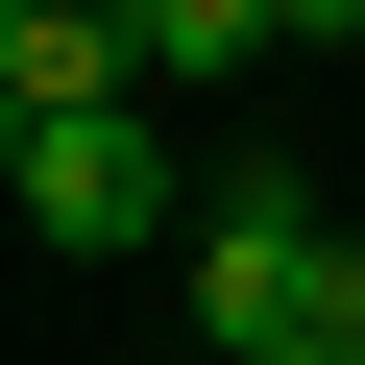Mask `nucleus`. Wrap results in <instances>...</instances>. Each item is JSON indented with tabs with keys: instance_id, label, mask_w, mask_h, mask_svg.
<instances>
[{
	"instance_id": "nucleus-6",
	"label": "nucleus",
	"mask_w": 365,
	"mask_h": 365,
	"mask_svg": "<svg viewBox=\"0 0 365 365\" xmlns=\"http://www.w3.org/2000/svg\"><path fill=\"white\" fill-rule=\"evenodd\" d=\"M268 365H341V341H268Z\"/></svg>"
},
{
	"instance_id": "nucleus-5",
	"label": "nucleus",
	"mask_w": 365,
	"mask_h": 365,
	"mask_svg": "<svg viewBox=\"0 0 365 365\" xmlns=\"http://www.w3.org/2000/svg\"><path fill=\"white\" fill-rule=\"evenodd\" d=\"M317 341H341V365H365V244H341V268H317Z\"/></svg>"
},
{
	"instance_id": "nucleus-4",
	"label": "nucleus",
	"mask_w": 365,
	"mask_h": 365,
	"mask_svg": "<svg viewBox=\"0 0 365 365\" xmlns=\"http://www.w3.org/2000/svg\"><path fill=\"white\" fill-rule=\"evenodd\" d=\"M146 25V98H195V73H244V49H292V0H122Z\"/></svg>"
},
{
	"instance_id": "nucleus-3",
	"label": "nucleus",
	"mask_w": 365,
	"mask_h": 365,
	"mask_svg": "<svg viewBox=\"0 0 365 365\" xmlns=\"http://www.w3.org/2000/svg\"><path fill=\"white\" fill-rule=\"evenodd\" d=\"M0 98L25 122H98V98H146V25L122 0H0Z\"/></svg>"
},
{
	"instance_id": "nucleus-2",
	"label": "nucleus",
	"mask_w": 365,
	"mask_h": 365,
	"mask_svg": "<svg viewBox=\"0 0 365 365\" xmlns=\"http://www.w3.org/2000/svg\"><path fill=\"white\" fill-rule=\"evenodd\" d=\"M0 170H25V220L98 268V244H170V122L98 98V122H0Z\"/></svg>"
},
{
	"instance_id": "nucleus-1",
	"label": "nucleus",
	"mask_w": 365,
	"mask_h": 365,
	"mask_svg": "<svg viewBox=\"0 0 365 365\" xmlns=\"http://www.w3.org/2000/svg\"><path fill=\"white\" fill-rule=\"evenodd\" d=\"M317 268H341V220L292 195V170H244V195L195 220V341H220V365H268V341H317Z\"/></svg>"
}]
</instances>
